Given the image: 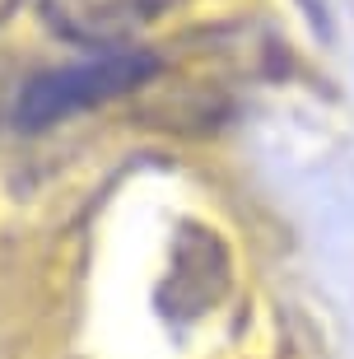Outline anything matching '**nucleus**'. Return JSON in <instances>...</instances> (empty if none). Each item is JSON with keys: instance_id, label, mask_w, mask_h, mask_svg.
Segmentation results:
<instances>
[{"instance_id": "4", "label": "nucleus", "mask_w": 354, "mask_h": 359, "mask_svg": "<svg viewBox=\"0 0 354 359\" xmlns=\"http://www.w3.org/2000/svg\"><path fill=\"white\" fill-rule=\"evenodd\" d=\"M14 5H19V0H0V24H5V19L14 14Z\"/></svg>"}, {"instance_id": "3", "label": "nucleus", "mask_w": 354, "mask_h": 359, "mask_svg": "<svg viewBox=\"0 0 354 359\" xmlns=\"http://www.w3.org/2000/svg\"><path fill=\"white\" fill-rule=\"evenodd\" d=\"M205 266H224V248L215 233L205 229H182V243H177V257H172V304L182 318H196L205 313L219 285H210V276H200Z\"/></svg>"}, {"instance_id": "5", "label": "nucleus", "mask_w": 354, "mask_h": 359, "mask_svg": "<svg viewBox=\"0 0 354 359\" xmlns=\"http://www.w3.org/2000/svg\"><path fill=\"white\" fill-rule=\"evenodd\" d=\"M0 112H5V89H0Z\"/></svg>"}, {"instance_id": "1", "label": "nucleus", "mask_w": 354, "mask_h": 359, "mask_svg": "<svg viewBox=\"0 0 354 359\" xmlns=\"http://www.w3.org/2000/svg\"><path fill=\"white\" fill-rule=\"evenodd\" d=\"M154 70H158V56L144 52V47H121V52H103L93 61H79V66L38 70L19 84V93L10 103V121L19 131H47V126L75 117L93 103L131 93Z\"/></svg>"}, {"instance_id": "2", "label": "nucleus", "mask_w": 354, "mask_h": 359, "mask_svg": "<svg viewBox=\"0 0 354 359\" xmlns=\"http://www.w3.org/2000/svg\"><path fill=\"white\" fill-rule=\"evenodd\" d=\"M38 10L56 38L75 47L121 52V42H131L140 28L163 19L172 0H38Z\"/></svg>"}]
</instances>
